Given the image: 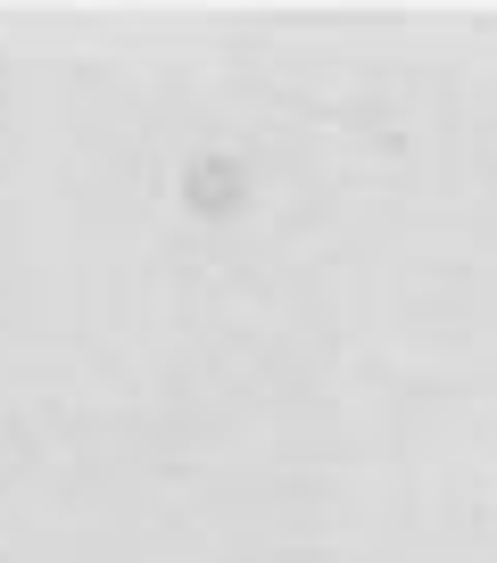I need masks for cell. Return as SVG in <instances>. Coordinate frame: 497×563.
<instances>
[{
  "instance_id": "obj_1",
  "label": "cell",
  "mask_w": 497,
  "mask_h": 563,
  "mask_svg": "<svg viewBox=\"0 0 497 563\" xmlns=\"http://www.w3.org/2000/svg\"><path fill=\"white\" fill-rule=\"evenodd\" d=\"M191 208H199V216L241 208V166H232V158H199V166H191Z\"/></svg>"
}]
</instances>
